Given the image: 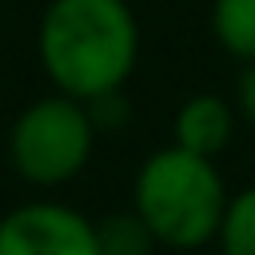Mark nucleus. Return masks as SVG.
Returning a JSON list of instances; mask_svg holds the SVG:
<instances>
[{
  "mask_svg": "<svg viewBox=\"0 0 255 255\" xmlns=\"http://www.w3.org/2000/svg\"><path fill=\"white\" fill-rule=\"evenodd\" d=\"M211 32L227 56L255 64V0H211Z\"/></svg>",
  "mask_w": 255,
  "mask_h": 255,
  "instance_id": "obj_6",
  "label": "nucleus"
},
{
  "mask_svg": "<svg viewBox=\"0 0 255 255\" xmlns=\"http://www.w3.org/2000/svg\"><path fill=\"white\" fill-rule=\"evenodd\" d=\"M36 56L56 92L76 100L120 92L139 60V20L128 0H48Z\"/></svg>",
  "mask_w": 255,
  "mask_h": 255,
  "instance_id": "obj_1",
  "label": "nucleus"
},
{
  "mask_svg": "<svg viewBox=\"0 0 255 255\" xmlns=\"http://www.w3.org/2000/svg\"><path fill=\"white\" fill-rule=\"evenodd\" d=\"M96 151V124L84 100L52 92L32 100L8 128V163L32 187L72 183Z\"/></svg>",
  "mask_w": 255,
  "mask_h": 255,
  "instance_id": "obj_3",
  "label": "nucleus"
},
{
  "mask_svg": "<svg viewBox=\"0 0 255 255\" xmlns=\"http://www.w3.org/2000/svg\"><path fill=\"white\" fill-rule=\"evenodd\" d=\"M235 100H223L215 92H195L179 104L175 120H171V131H175V143L195 151V155H223L231 135H235Z\"/></svg>",
  "mask_w": 255,
  "mask_h": 255,
  "instance_id": "obj_5",
  "label": "nucleus"
},
{
  "mask_svg": "<svg viewBox=\"0 0 255 255\" xmlns=\"http://www.w3.org/2000/svg\"><path fill=\"white\" fill-rule=\"evenodd\" d=\"M235 112L243 124L255 128V64H243V72L235 80Z\"/></svg>",
  "mask_w": 255,
  "mask_h": 255,
  "instance_id": "obj_10",
  "label": "nucleus"
},
{
  "mask_svg": "<svg viewBox=\"0 0 255 255\" xmlns=\"http://www.w3.org/2000/svg\"><path fill=\"white\" fill-rule=\"evenodd\" d=\"M0 255H100L96 223L60 199H28L0 215Z\"/></svg>",
  "mask_w": 255,
  "mask_h": 255,
  "instance_id": "obj_4",
  "label": "nucleus"
},
{
  "mask_svg": "<svg viewBox=\"0 0 255 255\" xmlns=\"http://www.w3.org/2000/svg\"><path fill=\"white\" fill-rule=\"evenodd\" d=\"M227 187L215 159L195 155L179 143L151 151L135 167L131 207L143 215L159 247L199 251L219 235L227 211Z\"/></svg>",
  "mask_w": 255,
  "mask_h": 255,
  "instance_id": "obj_2",
  "label": "nucleus"
},
{
  "mask_svg": "<svg viewBox=\"0 0 255 255\" xmlns=\"http://www.w3.org/2000/svg\"><path fill=\"white\" fill-rule=\"evenodd\" d=\"M215 243L219 255H255V187H243L227 199Z\"/></svg>",
  "mask_w": 255,
  "mask_h": 255,
  "instance_id": "obj_8",
  "label": "nucleus"
},
{
  "mask_svg": "<svg viewBox=\"0 0 255 255\" xmlns=\"http://www.w3.org/2000/svg\"><path fill=\"white\" fill-rule=\"evenodd\" d=\"M96 243H100V255H151L159 247L151 227L143 223V215L135 207L104 215L96 223Z\"/></svg>",
  "mask_w": 255,
  "mask_h": 255,
  "instance_id": "obj_7",
  "label": "nucleus"
},
{
  "mask_svg": "<svg viewBox=\"0 0 255 255\" xmlns=\"http://www.w3.org/2000/svg\"><path fill=\"white\" fill-rule=\"evenodd\" d=\"M84 104H88V112H92L96 131H104V128H124V124H128V100H124V88H120V92L92 96V100H84Z\"/></svg>",
  "mask_w": 255,
  "mask_h": 255,
  "instance_id": "obj_9",
  "label": "nucleus"
}]
</instances>
